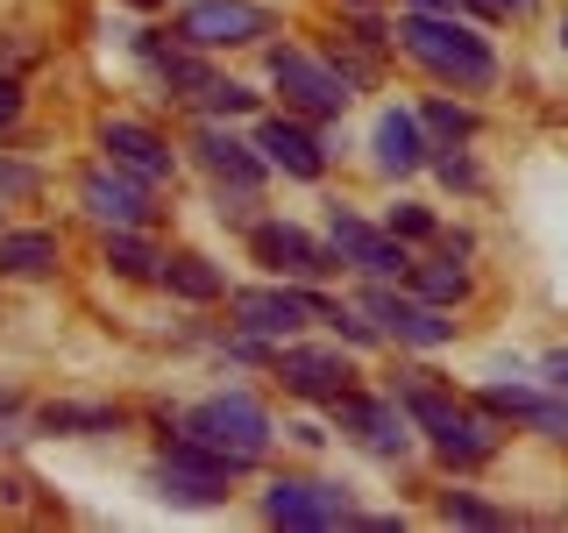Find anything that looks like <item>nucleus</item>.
Masks as SVG:
<instances>
[{"label": "nucleus", "mask_w": 568, "mask_h": 533, "mask_svg": "<svg viewBox=\"0 0 568 533\" xmlns=\"http://www.w3.org/2000/svg\"><path fill=\"white\" fill-rule=\"evenodd\" d=\"M390 29H398V50H405V58L426 64L434 79L462 86V93H484V86H497V50H490V36H476L469 22H455V14L405 8Z\"/></svg>", "instance_id": "obj_1"}, {"label": "nucleus", "mask_w": 568, "mask_h": 533, "mask_svg": "<svg viewBox=\"0 0 568 533\" xmlns=\"http://www.w3.org/2000/svg\"><path fill=\"white\" fill-rule=\"evenodd\" d=\"M405 413H413V426L426 441H434V455L448 462V470H484V462L497 455V426L484 405H462L455 391L434 384V370H405Z\"/></svg>", "instance_id": "obj_2"}, {"label": "nucleus", "mask_w": 568, "mask_h": 533, "mask_svg": "<svg viewBox=\"0 0 568 533\" xmlns=\"http://www.w3.org/2000/svg\"><path fill=\"white\" fill-rule=\"evenodd\" d=\"M185 434L206 441L213 455H227L235 470H256V462L277 449V420L263 413L256 391H213V399H200L185 413Z\"/></svg>", "instance_id": "obj_3"}, {"label": "nucleus", "mask_w": 568, "mask_h": 533, "mask_svg": "<svg viewBox=\"0 0 568 533\" xmlns=\"http://www.w3.org/2000/svg\"><path fill=\"white\" fill-rule=\"evenodd\" d=\"M334 306L342 299H320L313 284H248V292H227V313H235V328L242 334H263V342H284V334H298V328H327Z\"/></svg>", "instance_id": "obj_4"}, {"label": "nucleus", "mask_w": 568, "mask_h": 533, "mask_svg": "<svg viewBox=\"0 0 568 533\" xmlns=\"http://www.w3.org/2000/svg\"><path fill=\"white\" fill-rule=\"evenodd\" d=\"M271 86L284 93V107L306 114V121H334V114H348V100H355V86L327 58H313V50H284V43L271 50Z\"/></svg>", "instance_id": "obj_5"}, {"label": "nucleus", "mask_w": 568, "mask_h": 533, "mask_svg": "<svg viewBox=\"0 0 568 533\" xmlns=\"http://www.w3.org/2000/svg\"><path fill=\"white\" fill-rule=\"evenodd\" d=\"M235 476H242L235 462L213 455L206 441H192V434L164 441V455H156V497H171V505H221Z\"/></svg>", "instance_id": "obj_6"}, {"label": "nucleus", "mask_w": 568, "mask_h": 533, "mask_svg": "<svg viewBox=\"0 0 568 533\" xmlns=\"http://www.w3.org/2000/svg\"><path fill=\"white\" fill-rule=\"evenodd\" d=\"M363 313L377 320V334L398 342V349H448L455 342V313L448 306H426L419 292H390L384 278L363 284Z\"/></svg>", "instance_id": "obj_7"}, {"label": "nucleus", "mask_w": 568, "mask_h": 533, "mask_svg": "<svg viewBox=\"0 0 568 533\" xmlns=\"http://www.w3.org/2000/svg\"><path fill=\"white\" fill-rule=\"evenodd\" d=\"M248 257H256L271 278H292V284H320V278L342 271L334 242H320V235H306V228H292V221H256L248 228Z\"/></svg>", "instance_id": "obj_8"}, {"label": "nucleus", "mask_w": 568, "mask_h": 533, "mask_svg": "<svg viewBox=\"0 0 568 533\" xmlns=\"http://www.w3.org/2000/svg\"><path fill=\"white\" fill-rule=\"evenodd\" d=\"M171 36L192 50H242L271 36V8H256V0H192V8H178Z\"/></svg>", "instance_id": "obj_9"}, {"label": "nucleus", "mask_w": 568, "mask_h": 533, "mask_svg": "<svg viewBox=\"0 0 568 533\" xmlns=\"http://www.w3.org/2000/svg\"><path fill=\"white\" fill-rule=\"evenodd\" d=\"M327 242H334V257L363 278H405L413 271V249L390 235L384 221H363L355 207H327Z\"/></svg>", "instance_id": "obj_10"}, {"label": "nucleus", "mask_w": 568, "mask_h": 533, "mask_svg": "<svg viewBox=\"0 0 568 533\" xmlns=\"http://www.w3.org/2000/svg\"><path fill=\"white\" fill-rule=\"evenodd\" d=\"M263 520L271 526H298V533H327V526H355V505L342 484H320V476H277L263 491Z\"/></svg>", "instance_id": "obj_11"}, {"label": "nucleus", "mask_w": 568, "mask_h": 533, "mask_svg": "<svg viewBox=\"0 0 568 533\" xmlns=\"http://www.w3.org/2000/svg\"><path fill=\"white\" fill-rule=\"evenodd\" d=\"M334 420H342V434H355L369 455H405L413 449V413H405V399L390 391V399H377V391H342L334 399Z\"/></svg>", "instance_id": "obj_12"}, {"label": "nucleus", "mask_w": 568, "mask_h": 533, "mask_svg": "<svg viewBox=\"0 0 568 533\" xmlns=\"http://www.w3.org/2000/svg\"><path fill=\"white\" fill-rule=\"evenodd\" d=\"M156 185H142V178L114 171V164H93L79 171V207L93 213L100 228H156Z\"/></svg>", "instance_id": "obj_13"}, {"label": "nucleus", "mask_w": 568, "mask_h": 533, "mask_svg": "<svg viewBox=\"0 0 568 533\" xmlns=\"http://www.w3.org/2000/svg\"><path fill=\"white\" fill-rule=\"evenodd\" d=\"M100 150H106V164H114V171L142 178V185H171V178H178V150L150 129V121H129V114L100 121Z\"/></svg>", "instance_id": "obj_14"}, {"label": "nucleus", "mask_w": 568, "mask_h": 533, "mask_svg": "<svg viewBox=\"0 0 568 533\" xmlns=\"http://www.w3.org/2000/svg\"><path fill=\"white\" fill-rule=\"evenodd\" d=\"M277 378L292 399H306V405H334L342 391L355 384V363L342 349H313V342H292V349H277Z\"/></svg>", "instance_id": "obj_15"}, {"label": "nucleus", "mask_w": 568, "mask_h": 533, "mask_svg": "<svg viewBox=\"0 0 568 533\" xmlns=\"http://www.w3.org/2000/svg\"><path fill=\"white\" fill-rule=\"evenodd\" d=\"M256 150H263V164H271V171L298 178V185H320V178H327V150H320V135L306 129V114L256 121Z\"/></svg>", "instance_id": "obj_16"}, {"label": "nucleus", "mask_w": 568, "mask_h": 533, "mask_svg": "<svg viewBox=\"0 0 568 533\" xmlns=\"http://www.w3.org/2000/svg\"><path fill=\"white\" fill-rule=\"evenodd\" d=\"M192 157H200V171L213 178V185H235V192H263V178H271V164H263L256 142H242L235 129H221V121H200Z\"/></svg>", "instance_id": "obj_17"}, {"label": "nucleus", "mask_w": 568, "mask_h": 533, "mask_svg": "<svg viewBox=\"0 0 568 533\" xmlns=\"http://www.w3.org/2000/svg\"><path fill=\"white\" fill-rule=\"evenodd\" d=\"M476 405H484L490 420H519L526 434L561 441V449H568V399H547V391H526V384H484Z\"/></svg>", "instance_id": "obj_18"}, {"label": "nucleus", "mask_w": 568, "mask_h": 533, "mask_svg": "<svg viewBox=\"0 0 568 533\" xmlns=\"http://www.w3.org/2000/svg\"><path fill=\"white\" fill-rule=\"evenodd\" d=\"M135 58L164 79V93L171 100H200L206 86H213V64H206V50H192V43H178V36H156V29H142L135 36Z\"/></svg>", "instance_id": "obj_19"}, {"label": "nucleus", "mask_w": 568, "mask_h": 533, "mask_svg": "<svg viewBox=\"0 0 568 533\" xmlns=\"http://www.w3.org/2000/svg\"><path fill=\"white\" fill-rule=\"evenodd\" d=\"M426 157H434V142H426L419 114L413 107H384L377 129H369V164H377L384 178H413Z\"/></svg>", "instance_id": "obj_20"}, {"label": "nucleus", "mask_w": 568, "mask_h": 533, "mask_svg": "<svg viewBox=\"0 0 568 533\" xmlns=\"http://www.w3.org/2000/svg\"><path fill=\"white\" fill-rule=\"evenodd\" d=\"M58 263H64L58 228H0V284L58 278Z\"/></svg>", "instance_id": "obj_21"}, {"label": "nucleus", "mask_w": 568, "mask_h": 533, "mask_svg": "<svg viewBox=\"0 0 568 533\" xmlns=\"http://www.w3.org/2000/svg\"><path fill=\"white\" fill-rule=\"evenodd\" d=\"M156 284H164L171 299H185V306H213V299H227V271L213 257H200V249H171L164 271H156Z\"/></svg>", "instance_id": "obj_22"}, {"label": "nucleus", "mask_w": 568, "mask_h": 533, "mask_svg": "<svg viewBox=\"0 0 568 533\" xmlns=\"http://www.w3.org/2000/svg\"><path fill=\"white\" fill-rule=\"evenodd\" d=\"M100 257H106V271L129 278V284H156V271H164V249L150 242V228H106Z\"/></svg>", "instance_id": "obj_23"}, {"label": "nucleus", "mask_w": 568, "mask_h": 533, "mask_svg": "<svg viewBox=\"0 0 568 533\" xmlns=\"http://www.w3.org/2000/svg\"><path fill=\"white\" fill-rule=\"evenodd\" d=\"M43 434H64V441H85V434H121V405H85V399H50L36 413Z\"/></svg>", "instance_id": "obj_24"}, {"label": "nucleus", "mask_w": 568, "mask_h": 533, "mask_svg": "<svg viewBox=\"0 0 568 533\" xmlns=\"http://www.w3.org/2000/svg\"><path fill=\"white\" fill-rule=\"evenodd\" d=\"M405 292H419L426 306H462V299H469V271H462L455 257H434V263H413V271H405Z\"/></svg>", "instance_id": "obj_25"}, {"label": "nucleus", "mask_w": 568, "mask_h": 533, "mask_svg": "<svg viewBox=\"0 0 568 533\" xmlns=\"http://www.w3.org/2000/svg\"><path fill=\"white\" fill-rule=\"evenodd\" d=\"M419 129L426 142H440V150H455V142H469L484 121H476V107H455V100H426L419 107Z\"/></svg>", "instance_id": "obj_26"}, {"label": "nucleus", "mask_w": 568, "mask_h": 533, "mask_svg": "<svg viewBox=\"0 0 568 533\" xmlns=\"http://www.w3.org/2000/svg\"><path fill=\"white\" fill-rule=\"evenodd\" d=\"M434 512H440L448 526H511V512H505V505H484L476 491H440Z\"/></svg>", "instance_id": "obj_27"}, {"label": "nucleus", "mask_w": 568, "mask_h": 533, "mask_svg": "<svg viewBox=\"0 0 568 533\" xmlns=\"http://www.w3.org/2000/svg\"><path fill=\"white\" fill-rule=\"evenodd\" d=\"M192 107H200L206 121H242V114H256V93H248L242 79H221V71H213V86Z\"/></svg>", "instance_id": "obj_28"}, {"label": "nucleus", "mask_w": 568, "mask_h": 533, "mask_svg": "<svg viewBox=\"0 0 568 533\" xmlns=\"http://www.w3.org/2000/svg\"><path fill=\"white\" fill-rule=\"evenodd\" d=\"M384 228H390V235H398L405 249H413V242H434V235H440V221H434V207H419V200H398V207H390V213H384Z\"/></svg>", "instance_id": "obj_29"}, {"label": "nucleus", "mask_w": 568, "mask_h": 533, "mask_svg": "<svg viewBox=\"0 0 568 533\" xmlns=\"http://www.w3.org/2000/svg\"><path fill=\"white\" fill-rule=\"evenodd\" d=\"M43 200V171L22 164V157H0V207H29Z\"/></svg>", "instance_id": "obj_30"}, {"label": "nucleus", "mask_w": 568, "mask_h": 533, "mask_svg": "<svg viewBox=\"0 0 568 533\" xmlns=\"http://www.w3.org/2000/svg\"><path fill=\"white\" fill-rule=\"evenodd\" d=\"M426 164H434V171H440V185H455V192H476V185H484V171H476L462 150H455V157H426Z\"/></svg>", "instance_id": "obj_31"}, {"label": "nucleus", "mask_w": 568, "mask_h": 533, "mask_svg": "<svg viewBox=\"0 0 568 533\" xmlns=\"http://www.w3.org/2000/svg\"><path fill=\"white\" fill-rule=\"evenodd\" d=\"M22 107H29V93H22V79H14V71H0V135H8L14 121H22Z\"/></svg>", "instance_id": "obj_32"}, {"label": "nucleus", "mask_w": 568, "mask_h": 533, "mask_svg": "<svg viewBox=\"0 0 568 533\" xmlns=\"http://www.w3.org/2000/svg\"><path fill=\"white\" fill-rule=\"evenodd\" d=\"M29 58H36V50H29V43H14V36H0V71H22Z\"/></svg>", "instance_id": "obj_33"}, {"label": "nucleus", "mask_w": 568, "mask_h": 533, "mask_svg": "<svg viewBox=\"0 0 568 533\" xmlns=\"http://www.w3.org/2000/svg\"><path fill=\"white\" fill-rule=\"evenodd\" d=\"M8 413H22V391H14V384H0V420H8Z\"/></svg>", "instance_id": "obj_34"}, {"label": "nucleus", "mask_w": 568, "mask_h": 533, "mask_svg": "<svg viewBox=\"0 0 568 533\" xmlns=\"http://www.w3.org/2000/svg\"><path fill=\"white\" fill-rule=\"evenodd\" d=\"M547 378H555V384L568 391V355H547Z\"/></svg>", "instance_id": "obj_35"}, {"label": "nucleus", "mask_w": 568, "mask_h": 533, "mask_svg": "<svg viewBox=\"0 0 568 533\" xmlns=\"http://www.w3.org/2000/svg\"><path fill=\"white\" fill-rule=\"evenodd\" d=\"M405 8H434V14H455L462 0H405Z\"/></svg>", "instance_id": "obj_36"}, {"label": "nucleus", "mask_w": 568, "mask_h": 533, "mask_svg": "<svg viewBox=\"0 0 568 533\" xmlns=\"http://www.w3.org/2000/svg\"><path fill=\"white\" fill-rule=\"evenodd\" d=\"M532 8V0H497V14H526Z\"/></svg>", "instance_id": "obj_37"}, {"label": "nucleus", "mask_w": 568, "mask_h": 533, "mask_svg": "<svg viewBox=\"0 0 568 533\" xmlns=\"http://www.w3.org/2000/svg\"><path fill=\"white\" fill-rule=\"evenodd\" d=\"M129 8H142V14H156V8H164V0H129Z\"/></svg>", "instance_id": "obj_38"}, {"label": "nucleus", "mask_w": 568, "mask_h": 533, "mask_svg": "<svg viewBox=\"0 0 568 533\" xmlns=\"http://www.w3.org/2000/svg\"><path fill=\"white\" fill-rule=\"evenodd\" d=\"M342 8H377V0H342Z\"/></svg>", "instance_id": "obj_39"}, {"label": "nucleus", "mask_w": 568, "mask_h": 533, "mask_svg": "<svg viewBox=\"0 0 568 533\" xmlns=\"http://www.w3.org/2000/svg\"><path fill=\"white\" fill-rule=\"evenodd\" d=\"M561 50H568V22H561Z\"/></svg>", "instance_id": "obj_40"}, {"label": "nucleus", "mask_w": 568, "mask_h": 533, "mask_svg": "<svg viewBox=\"0 0 568 533\" xmlns=\"http://www.w3.org/2000/svg\"><path fill=\"white\" fill-rule=\"evenodd\" d=\"M0 228H8V221H0Z\"/></svg>", "instance_id": "obj_41"}]
</instances>
